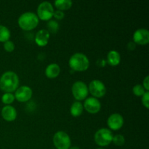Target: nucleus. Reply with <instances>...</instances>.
Masks as SVG:
<instances>
[{"label":"nucleus","mask_w":149,"mask_h":149,"mask_svg":"<svg viewBox=\"0 0 149 149\" xmlns=\"http://www.w3.org/2000/svg\"><path fill=\"white\" fill-rule=\"evenodd\" d=\"M19 78L13 71H7L0 78V89L6 93H11L18 88Z\"/></svg>","instance_id":"f257e3e1"},{"label":"nucleus","mask_w":149,"mask_h":149,"mask_svg":"<svg viewBox=\"0 0 149 149\" xmlns=\"http://www.w3.org/2000/svg\"><path fill=\"white\" fill-rule=\"evenodd\" d=\"M68 64L73 71L82 72L88 69L90 66V61L85 55L77 52L70 58Z\"/></svg>","instance_id":"f03ea898"},{"label":"nucleus","mask_w":149,"mask_h":149,"mask_svg":"<svg viewBox=\"0 0 149 149\" xmlns=\"http://www.w3.org/2000/svg\"><path fill=\"white\" fill-rule=\"evenodd\" d=\"M17 22L20 29L24 31H31L34 29L38 26L39 18L33 13L27 12L19 17Z\"/></svg>","instance_id":"7ed1b4c3"},{"label":"nucleus","mask_w":149,"mask_h":149,"mask_svg":"<svg viewBox=\"0 0 149 149\" xmlns=\"http://www.w3.org/2000/svg\"><path fill=\"white\" fill-rule=\"evenodd\" d=\"M113 137V135L110 130L107 128H101L95 134V142L99 146H107L112 142Z\"/></svg>","instance_id":"20e7f679"},{"label":"nucleus","mask_w":149,"mask_h":149,"mask_svg":"<svg viewBox=\"0 0 149 149\" xmlns=\"http://www.w3.org/2000/svg\"><path fill=\"white\" fill-rule=\"evenodd\" d=\"M53 143L57 149H69L71 142L66 132L58 131L53 136Z\"/></svg>","instance_id":"39448f33"},{"label":"nucleus","mask_w":149,"mask_h":149,"mask_svg":"<svg viewBox=\"0 0 149 149\" xmlns=\"http://www.w3.org/2000/svg\"><path fill=\"white\" fill-rule=\"evenodd\" d=\"M71 92L76 100H83L88 95V87L83 81H77L73 84Z\"/></svg>","instance_id":"423d86ee"},{"label":"nucleus","mask_w":149,"mask_h":149,"mask_svg":"<svg viewBox=\"0 0 149 149\" xmlns=\"http://www.w3.org/2000/svg\"><path fill=\"white\" fill-rule=\"evenodd\" d=\"M54 8L51 3L48 1L42 2L37 8L38 18L42 20H49L54 14Z\"/></svg>","instance_id":"0eeeda50"},{"label":"nucleus","mask_w":149,"mask_h":149,"mask_svg":"<svg viewBox=\"0 0 149 149\" xmlns=\"http://www.w3.org/2000/svg\"><path fill=\"white\" fill-rule=\"evenodd\" d=\"M88 91L95 98L102 97L106 95V88L103 81L98 79H94L90 83Z\"/></svg>","instance_id":"6e6552de"},{"label":"nucleus","mask_w":149,"mask_h":149,"mask_svg":"<svg viewBox=\"0 0 149 149\" xmlns=\"http://www.w3.org/2000/svg\"><path fill=\"white\" fill-rule=\"evenodd\" d=\"M32 94L33 92L31 87L28 86H21L15 90V98H16L17 101L24 103L29 101L31 98Z\"/></svg>","instance_id":"1a4fd4ad"},{"label":"nucleus","mask_w":149,"mask_h":149,"mask_svg":"<svg viewBox=\"0 0 149 149\" xmlns=\"http://www.w3.org/2000/svg\"><path fill=\"white\" fill-rule=\"evenodd\" d=\"M83 107L88 113L95 114L100 111L101 109V104L97 98L94 97H90L86 99Z\"/></svg>","instance_id":"9d476101"},{"label":"nucleus","mask_w":149,"mask_h":149,"mask_svg":"<svg viewBox=\"0 0 149 149\" xmlns=\"http://www.w3.org/2000/svg\"><path fill=\"white\" fill-rule=\"evenodd\" d=\"M107 125L112 130H119L124 125L123 117L119 113H113L108 119Z\"/></svg>","instance_id":"9b49d317"},{"label":"nucleus","mask_w":149,"mask_h":149,"mask_svg":"<svg viewBox=\"0 0 149 149\" xmlns=\"http://www.w3.org/2000/svg\"><path fill=\"white\" fill-rule=\"evenodd\" d=\"M133 40L138 45H147L149 42V31L146 29H138L133 34Z\"/></svg>","instance_id":"f8f14e48"},{"label":"nucleus","mask_w":149,"mask_h":149,"mask_svg":"<svg viewBox=\"0 0 149 149\" xmlns=\"http://www.w3.org/2000/svg\"><path fill=\"white\" fill-rule=\"evenodd\" d=\"M49 37H50L49 32L45 29H42L39 30L35 35V42L38 46L45 47L48 44Z\"/></svg>","instance_id":"ddd939ff"},{"label":"nucleus","mask_w":149,"mask_h":149,"mask_svg":"<svg viewBox=\"0 0 149 149\" xmlns=\"http://www.w3.org/2000/svg\"><path fill=\"white\" fill-rule=\"evenodd\" d=\"M1 116L7 122H13L17 117L16 109L12 106H5L1 109Z\"/></svg>","instance_id":"4468645a"},{"label":"nucleus","mask_w":149,"mask_h":149,"mask_svg":"<svg viewBox=\"0 0 149 149\" xmlns=\"http://www.w3.org/2000/svg\"><path fill=\"white\" fill-rule=\"evenodd\" d=\"M61 72L60 66L56 63H51L45 69V75L49 79H55L58 77Z\"/></svg>","instance_id":"2eb2a0df"},{"label":"nucleus","mask_w":149,"mask_h":149,"mask_svg":"<svg viewBox=\"0 0 149 149\" xmlns=\"http://www.w3.org/2000/svg\"><path fill=\"white\" fill-rule=\"evenodd\" d=\"M107 60L109 63L112 66H116L120 63L121 56L120 54L116 50H111L108 53Z\"/></svg>","instance_id":"dca6fc26"},{"label":"nucleus","mask_w":149,"mask_h":149,"mask_svg":"<svg viewBox=\"0 0 149 149\" xmlns=\"http://www.w3.org/2000/svg\"><path fill=\"white\" fill-rule=\"evenodd\" d=\"M83 109V105L81 104L80 102L76 101L71 105V109H70V112H71V116H74V117H78L82 113Z\"/></svg>","instance_id":"f3484780"},{"label":"nucleus","mask_w":149,"mask_h":149,"mask_svg":"<svg viewBox=\"0 0 149 149\" xmlns=\"http://www.w3.org/2000/svg\"><path fill=\"white\" fill-rule=\"evenodd\" d=\"M55 6L58 10H68L72 6V1L71 0H57L55 1Z\"/></svg>","instance_id":"a211bd4d"},{"label":"nucleus","mask_w":149,"mask_h":149,"mask_svg":"<svg viewBox=\"0 0 149 149\" xmlns=\"http://www.w3.org/2000/svg\"><path fill=\"white\" fill-rule=\"evenodd\" d=\"M10 38V31L6 26L0 25V42H5Z\"/></svg>","instance_id":"6ab92c4d"},{"label":"nucleus","mask_w":149,"mask_h":149,"mask_svg":"<svg viewBox=\"0 0 149 149\" xmlns=\"http://www.w3.org/2000/svg\"><path fill=\"white\" fill-rule=\"evenodd\" d=\"M15 100V95L12 93H4L1 96V102L7 106H10V104L13 103Z\"/></svg>","instance_id":"aec40b11"},{"label":"nucleus","mask_w":149,"mask_h":149,"mask_svg":"<svg viewBox=\"0 0 149 149\" xmlns=\"http://www.w3.org/2000/svg\"><path fill=\"white\" fill-rule=\"evenodd\" d=\"M132 92H133L134 95L138 96V97L143 96L144 93H146L145 89H144V87L141 84H136V85L134 86L133 88H132Z\"/></svg>","instance_id":"412c9836"},{"label":"nucleus","mask_w":149,"mask_h":149,"mask_svg":"<svg viewBox=\"0 0 149 149\" xmlns=\"http://www.w3.org/2000/svg\"><path fill=\"white\" fill-rule=\"evenodd\" d=\"M112 142L117 146H122L125 144V138L123 135H116L113 137V140Z\"/></svg>","instance_id":"4be33fe9"},{"label":"nucleus","mask_w":149,"mask_h":149,"mask_svg":"<svg viewBox=\"0 0 149 149\" xmlns=\"http://www.w3.org/2000/svg\"><path fill=\"white\" fill-rule=\"evenodd\" d=\"M47 28L49 29L48 31H50L52 33H56L59 29V24L55 20H50L47 23Z\"/></svg>","instance_id":"5701e85b"},{"label":"nucleus","mask_w":149,"mask_h":149,"mask_svg":"<svg viewBox=\"0 0 149 149\" xmlns=\"http://www.w3.org/2000/svg\"><path fill=\"white\" fill-rule=\"evenodd\" d=\"M4 48L7 52H12L15 49V45L13 42L8 40L4 43Z\"/></svg>","instance_id":"b1692460"},{"label":"nucleus","mask_w":149,"mask_h":149,"mask_svg":"<svg viewBox=\"0 0 149 149\" xmlns=\"http://www.w3.org/2000/svg\"><path fill=\"white\" fill-rule=\"evenodd\" d=\"M148 100H149V93H148V91H146L145 93H144L143 95L142 96L141 101H142V104L143 105L144 107L146 108L147 109L149 108Z\"/></svg>","instance_id":"393cba45"},{"label":"nucleus","mask_w":149,"mask_h":149,"mask_svg":"<svg viewBox=\"0 0 149 149\" xmlns=\"http://www.w3.org/2000/svg\"><path fill=\"white\" fill-rule=\"evenodd\" d=\"M53 16L58 20H62V19L64 18L65 17V14L63 11H61V10H56V11H54Z\"/></svg>","instance_id":"a878e982"},{"label":"nucleus","mask_w":149,"mask_h":149,"mask_svg":"<svg viewBox=\"0 0 149 149\" xmlns=\"http://www.w3.org/2000/svg\"><path fill=\"white\" fill-rule=\"evenodd\" d=\"M143 87L144 89H145V90H146L147 91H148L149 90V77H148V76H147V77L144 79L143 85Z\"/></svg>","instance_id":"bb28decb"},{"label":"nucleus","mask_w":149,"mask_h":149,"mask_svg":"<svg viewBox=\"0 0 149 149\" xmlns=\"http://www.w3.org/2000/svg\"><path fill=\"white\" fill-rule=\"evenodd\" d=\"M135 45L133 43V42H130V43L128 44V49H130V50L135 49Z\"/></svg>","instance_id":"cd10ccee"},{"label":"nucleus","mask_w":149,"mask_h":149,"mask_svg":"<svg viewBox=\"0 0 149 149\" xmlns=\"http://www.w3.org/2000/svg\"><path fill=\"white\" fill-rule=\"evenodd\" d=\"M69 149H79V148H78V147H77V146H74V147H70L69 148Z\"/></svg>","instance_id":"c85d7f7f"},{"label":"nucleus","mask_w":149,"mask_h":149,"mask_svg":"<svg viewBox=\"0 0 149 149\" xmlns=\"http://www.w3.org/2000/svg\"><path fill=\"white\" fill-rule=\"evenodd\" d=\"M97 149H104V148H97Z\"/></svg>","instance_id":"c756f323"}]
</instances>
